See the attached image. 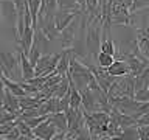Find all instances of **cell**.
<instances>
[{
	"label": "cell",
	"instance_id": "obj_1",
	"mask_svg": "<svg viewBox=\"0 0 149 140\" xmlns=\"http://www.w3.org/2000/svg\"><path fill=\"white\" fill-rule=\"evenodd\" d=\"M65 75H67L68 81L72 83L79 92H82L84 89H87L88 84L95 79L92 72H90V69H88V65H86L78 56H74L73 53L70 55L68 70H67Z\"/></svg>",
	"mask_w": 149,
	"mask_h": 140
},
{
	"label": "cell",
	"instance_id": "obj_2",
	"mask_svg": "<svg viewBox=\"0 0 149 140\" xmlns=\"http://www.w3.org/2000/svg\"><path fill=\"white\" fill-rule=\"evenodd\" d=\"M0 73L14 81H22L20 62L16 53H11V51L0 53Z\"/></svg>",
	"mask_w": 149,
	"mask_h": 140
},
{
	"label": "cell",
	"instance_id": "obj_3",
	"mask_svg": "<svg viewBox=\"0 0 149 140\" xmlns=\"http://www.w3.org/2000/svg\"><path fill=\"white\" fill-rule=\"evenodd\" d=\"M61 58V53L53 55H42L37 62L34 64V76H48L54 72L58 61Z\"/></svg>",
	"mask_w": 149,
	"mask_h": 140
},
{
	"label": "cell",
	"instance_id": "obj_4",
	"mask_svg": "<svg viewBox=\"0 0 149 140\" xmlns=\"http://www.w3.org/2000/svg\"><path fill=\"white\" fill-rule=\"evenodd\" d=\"M84 11H76V9H62L61 8L59 11H56L53 14V20H54V27L59 33L64 30L67 25H70V22L73 19H76L78 16H81Z\"/></svg>",
	"mask_w": 149,
	"mask_h": 140
},
{
	"label": "cell",
	"instance_id": "obj_5",
	"mask_svg": "<svg viewBox=\"0 0 149 140\" xmlns=\"http://www.w3.org/2000/svg\"><path fill=\"white\" fill-rule=\"evenodd\" d=\"M33 132H34L36 139H40V140H53V137L56 134H58V129H56V126L51 123L48 120V117L40 121L37 126L33 128Z\"/></svg>",
	"mask_w": 149,
	"mask_h": 140
},
{
	"label": "cell",
	"instance_id": "obj_6",
	"mask_svg": "<svg viewBox=\"0 0 149 140\" xmlns=\"http://www.w3.org/2000/svg\"><path fill=\"white\" fill-rule=\"evenodd\" d=\"M3 109L9 112V114H14L16 117H19L22 114V109H20V104H19V97H16L11 90H8L5 87V97H3Z\"/></svg>",
	"mask_w": 149,
	"mask_h": 140
},
{
	"label": "cell",
	"instance_id": "obj_7",
	"mask_svg": "<svg viewBox=\"0 0 149 140\" xmlns=\"http://www.w3.org/2000/svg\"><path fill=\"white\" fill-rule=\"evenodd\" d=\"M0 17H3L6 22L13 23L17 17V8L13 0H0Z\"/></svg>",
	"mask_w": 149,
	"mask_h": 140
},
{
	"label": "cell",
	"instance_id": "obj_8",
	"mask_svg": "<svg viewBox=\"0 0 149 140\" xmlns=\"http://www.w3.org/2000/svg\"><path fill=\"white\" fill-rule=\"evenodd\" d=\"M19 62H20V72H22V81L34 78V65L30 62L28 56L19 50Z\"/></svg>",
	"mask_w": 149,
	"mask_h": 140
},
{
	"label": "cell",
	"instance_id": "obj_9",
	"mask_svg": "<svg viewBox=\"0 0 149 140\" xmlns=\"http://www.w3.org/2000/svg\"><path fill=\"white\" fill-rule=\"evenodd\" d=\"M106 70H107V73H109V75H112V76H123V75L129 73V65H127L126 61L113 59V62H112Z\"/></svg>",
	"mask_w": 149,
	"mask_h": 140
},
{
	"label": "cell",
	"instance_id": "obj_10",
	"mask_svg": "<svg viewBox=\"0 0 149 140\" xmlns=\"http://www.w3.org/2000/svg\"><path fill=\"white\" fill-rule=\"evenodd\" d=\"M16 125H17V128L19 131H20V140H34L36 139V135L34 132H33V128H30L25 121H22V120H19L16 118Z\"/></svg>",
	"mask_w": 149,
	"mask_h": 140
},
{
	"label": "cell",
	"instance_id": "obj_11",
	"mask_svg": "<svg viewBox=\"0 0 149 140\" xmlns=\"http://www.w3.org/2000/svg\"><path fill=\"white\" fill-rule=\"evenodd\" d=\"M26 8L31 14V20H33V27L36 28L37 25V16L40 11V0H26Z\"/></svg>",
	"mask_w": 149,
	"mask_h": 140
},
{
	"label": "cell",
	"instance_id": "obj_12",
	"mask_svg": "<svg viewBox=\"0 0 149 140\" xmlns=\"http://www.w3.org/2000/svg\"><path fill=\"white\" fill-rule=\"evenodd\" d=\"M68 100H70V107H74V109L81 107V92L72 83H70V87H68Z\"/></svg>",
	"mask_w": 149,
	"mask_h": 140
},
{
	"label": "cell",
	"instance_id": "obj_13",
	"mask_svg": "<svg viewBox=\"0 0 149 140\" xmlns=\"http://www.w3.org/2000/svg\"><path fill=\"white\" fill-rule=\"evenodd\" d=\"M113 59L115 58L112 55L104 53V51H98V55H96V58H95V62H96V65H100V67L107 69L112 62H113Z\"/></svg>",
	"mask_w": 149,
	"mask_h": 140
},
{
	"label": "cell",
	"instance_id": "obj_14",
	"mask_svg": "<svg viewBox=\"0 0 149 140\" xmlns=\"http://www.w3.org/2000/svg\"><path fill=\"white\" fill-rule=\"evenodd\" d=\"M100 51H104V53H109L112 56H115V45H113V42H112L109 34L102 36L101 44H100Z\"/></svg>",
	"mask_w": 149,
	"mask_h": 140
},
{
	"label": "cell",
	"instance_id": "obj_15",
	"mask_svg": "<svg viewBox=\"0 0 149 140\" xmlns=\"http://www.w3.org/2000/svg\"><path fill=\"white\" fill-rule=\"evenodd\" d=\"M137 135L141 140L149 139V125H137Z\"/></svg>",
	"mask_w": 149,
	"mask_h": 140
},
{
	"label": "cell",
	"instance_id": "obj_16",
	"mask_svg": "<svg viewBox=\"0 0 149 140\" xmlns=\"http://www.w3.org/2000/svg\"><path fill=\"white\" fill-rule=\"evenodd\" d=\"M3 139H6V140H20V131H19L17 125H14L11 128V131H9Z\"/></svg>",
	"mask_w": 149,
	"mask_h": 140
},
{
	"label": "cell",
	"instance_id": "obj_17",
	"mask_svg": "<svg viewBox=\"0 0 149 140\" xmlns=\"http://www.w3.org/2000/svg\"><path fill=\"white\" fill-rule=\"evenodd\" d=\"M137 125H149V112H146L144 115L137 118Z\"/></svg>",
	"mask_w": 149,
	"mask_h": 140
},
{
	"label": "cell",
	"instance_id": "obj_18",
	"mask_svg": "<svg viewBox=\"0 0 149 140\" xmlns=\"http://www.w3.org/2000/svg\"><path fill=\"white\" fill-rule=\"evenodd\" d=\"M3 97H5V84L2 81V75H0V107L3 106Z\"/></svg>",
	"mask_w": 149,
	"mask_h": 140
}]
</instances>
